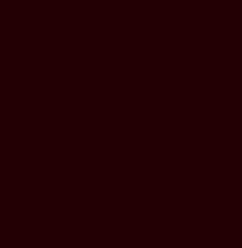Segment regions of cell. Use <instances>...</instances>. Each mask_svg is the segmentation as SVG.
Masks as SVG:
<instances>
[]
</instances>
